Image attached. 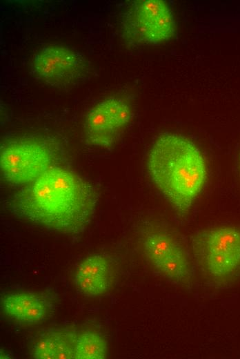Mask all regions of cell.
Listing matches in <instances>:
<instances>
[{
    "mask_svg": "<svg viewBox=\"0 0 240 359\" xmlns=\"http://www.w3.org/2000/svg\"><path fill=\"white\" fill-rule=\"evenodd\" d=\"M98 195L77 173L52 166L34 181L19 187L8 206L16 217L66 234H78L90 224Z\"/></svg>",
    "mask_w": 240,
    "mask_h": 359,
    "instance_id": "1",
    "label": "cell"
},
{
    "mask_svg": "<svg viewBox=\"0 0 240 359\" xmlns=\"http://www.w3.org/2000/svg\"><path fill=\"white\" fill-rule=\"evenodd\" d=\"M150 176L165 199L179 213H187L207 179V166L199 147L174 133L161 134L148 157Z\"/></svg>",
    "mask_w": 240,
    "mask_h": 359,
    "instance_id": "2",
    "label": "cell"
},
{
    "mask_svg": "<svg viewBox=\"0 0 240 359\" xmlns=\"http://www.w3.org/2000/svg\"><path fill=\"white\" fill-rule=\"evenodd\" d=\"M121 30L137 44H158L174 37L176 23L168 5L161 0L133 1L121 17Z\"/></svg>",
    "mask_w": 240,
    "mask_h": 359,
    "instance_id": "3",
    "label": "cell"
},
{
    "mask_svg": "<svg viewBox=\"0 0 240 359\" xmlns=\"http://www.w3.org/2000/svg\"><path fill=\"white\" fill-rule=\"evenodd\" d=\"M195 258L214 277L234 273L240 267V230L230 226L201 231L192 240Z\"/></svg>",
    "mask_w": 240,
    "mask_h": 359,
    "instance_id": "4",
    "label": "cell"
},
{
    "mask_svg": "<svg viewBox=\"0 0 240 359\" xmlns=\"http://www.w3.org/2000/svg\"><path fill=\"white\" fill-rule=\"evenodd\" d=\"M89 64L79 52L66 46L50 45L37 52L31 61L32 75L61 89L77 86L88 75Z\"/></svg>",
    "mask_w": 240,
    "mask_h": 359,
    "instance_id": "5",
    "label": "cell"
},
{
    "mask_svg": "<svg viewBox=\"0 0 240 359\" xmlns=\"http://www.w3.org/2000/svg\"><path fill=\"white\" fill-rule=\"evenodd\" d=\"M50 149L40 142L19 139L1 147L0 168L3 179L14 186H23L37 179L50 166Z\"/></svg>",
    "mask_w": 240,
    "mask_h": 359,
    "instance_id": "6",
    "label": "cell"
},
{
    "mask_svg": "<svg viewBox=\"0 0 240 359\" xmlns=\"http://www.w3.org/2000/svg\"><path fill=\"white\" fill-rule=\"evenodd\" d=\"M132 112L123 99L110 97L94 105L87 113L83 133L90 145L108 148L117 141L130 123Z\"/></svg>",
    "mask_w": 240,
    "mask_h": 359,
    "instance_id": "7",
    "label": "cell"
},
{
    "mask_svg": "<svg viewBox=\"0 0 240 359\" xmlns=\"http://www.w3.org/2000/svg\"><path fill=\"white\" fill-rule=\"evenodd\" d=\"M112 281L110 262L102 255L87 257L79 265L75 282L84 295L94 297L106 292Z\"/></svg>",
    "mask_w": 240,
    "mask_h": 359,
    "instance_id": "8",
    "label": "cell"
},
{
    "mask_svg": "<svg viewBox=\"0 0 240 359\" xmlns=\"http://www.w3.org/2000/svg\"><path fill=\"white\" fill-rule=\"evenodd\" d=\"M3 309L16 320L36 323L46 318L48 304L46 300L30 293H12L1 299Z\"/></svg>",
    "mask_w": 240,
    "mask_h": 359,
    "instance_id": "9",
    "label": "cell"
},
{
    "mask_svg": "<svg viewBox=\"0 0 240 359\" xmlns=\"http://www.w3.org/2000/svg\"><path fill=\"white\" fill-rule=\"evenodd\" d=\"M75 335L69 332L48 330L35 340L32 355L37 359L75 358Z\"/></svg>",
    "mask_w": 240,
    "mask_h": 359,
    "instance_id": "10",
    "label": "cell"
},
{
    "mask_svg": "<svg viewBox=\"0 0 240 359\" xmlns=\"http://www.w3.org/2000/svg\"><path fill=\"white\" fill-rule=\"evenodd\" d=\"M141 242L146 256L154 266L180 246L170 233L162 229L146 230Z\"/></svg>",
    "mask_w": 240,
    "mask_h": 359,
    "instance_id": "11",
    "label": "cell"
},
{
    "mask_svg": "<svg viewBox=\"0 0 240 359\" xmlns=\"http://www.w3.org/2000/svg\"><path fill=\"white\" fill-rule=\"evenodd\" d=\"M154 266L164 276L176 282L185 281L190 275L189 260L181 245L171 251Z\"/></svg>",
    "mask_w": 240,
    "mask_h": 359,
    "instance_id": "12",
    "label": "cell"
},
{
    "mask_svg": "<svg viewBox=\"0 0 240 359\" xmlns=\"http://www.w3.org/2000/svg\"><path fill=\"white\" fill-rule=\"evenodd\" d=\"M107 342L96 332L86 331L77 338L75 358L103 359L107 355Z\"/></svg>",
    "mask_w": 240,
    "mask_h": 359,
    "instance_id": "13",
    "label": "cell"
}]
</instances>
